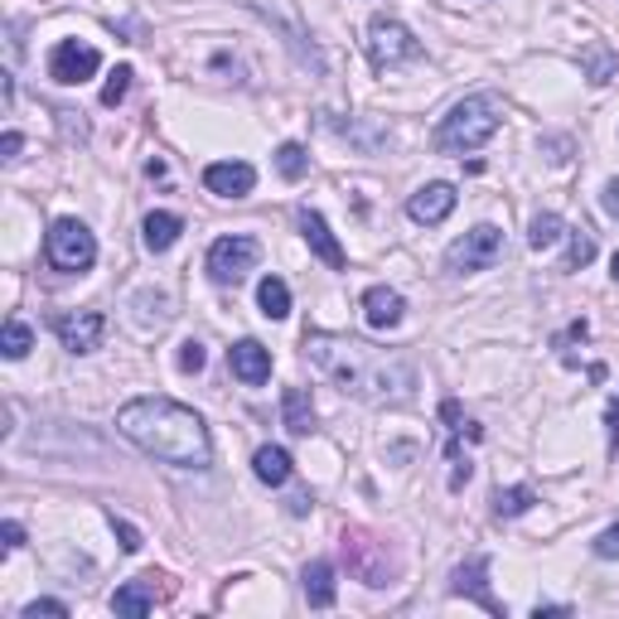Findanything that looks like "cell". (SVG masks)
Segmentation results:
<instances>
[{
    "label": "cell",
    "mask_w": 619,
    "mask_h": 619,
    "mask_svg": "<svg viewBox=\"0 0 619 619\" xmlns=\"http://www.w3.org/2000/svg\"><path fill=\"white\" fill-rule=\"evenodd\" d=\"M300 586H306V600H310V610H334V600H339L334 562H324V556H314V562L306 566V576H300Z\"/></svg>",
    "instance_id": "cell-18"
},
{
    "label": "cell",
    "mask_w": 619,
    "mask_h": 619,
    "mask_svg": "<svg viewBox=\"0 0 619 619\" xmlns=\"http://www.w3.org/2000/svg\"><path fill=\"white\" fill-rule=\"evenodd\" d=\"M402 314H407V300H402V290H393V286H373L368 296H363V320H368V330H397L402 324Z\"/></svg>",
    "instance_id": "cell-16"
},
{
    "label": "cell",
    "mask_w": 619,
    "mask_h": 619,
    "mask_svg": "<svg viewBox=\"0 0 619 619\" xmlns=\"http://www.w3.org/2000/svg\"><path fill=\"white\" fill-rule=\"evenodd\" d=\"M131 78H136V73H131L126 64H121V68L112 73V78H107V88H102V107H117L121 97L131 92Z\"/></svg>",
    "instance_id": "cell-28"
},
{
    "label": "cell",
    "mask_w": 619,
    "mask_h": 619,
    "mask_svg": "<svg viewBox=\"0 0 619 619\" xmlns=\"http://www.w3.org/2000/svg\"><path fill=\"white\" fill-rule=\"evenodd\" d=\"M169 576H161V572H145V576H136V581H126V586H117V596H112V610L117 615H126V619H141V615H151L155 605H161L165 596H169Z\"/></svg>",
    "instance_id": "cell-10"
},
{
    "label": "cell",
    "mask_w": 619,
    "mask_h": 619,
    "mask_svg": "<svg viewBox=\"0 0 619 619\" xmlns=\"http://www.w3.org/2000/svg\"><path fill=\"white\" fill-rule=\"evenodd\" d=\"M344 562H349V572H354L363 586H387V581H393V556H387L383 542L368 538L363 528L344 532Z\"/></svg>",
    "instance_id": "cell-7"
},
{
    "label": "cell",
    "mask_w": 619,
    "mask_h": 619,
    "mask_svg": "<svg viewBox=\"0 0 619 619\" xmlns=\"http://www.w3.org/2000/svg\"><path fill=\"white\" fill-rule=\"evenodd\" d=\"M306 354L334 387L373 407H397L417 397V363L397 349H378L354 334H306Z\"/></svg>",
    "instance_id": "cell-1"
},
{
    "label": "cell",
    "mask_w": 619,
    "mask_h": 619,
    "mask_svg": "<svg viewBox=\"0 0 619 619\" xmlns=\"http://www.w3.org/2000/svg\"><path fill=\"white\" fill-rule=\"evenodd\" d=\"M532 499H538V494H532L528 484H518V489H499V494H494V513H499V518H518V513H528V508H532Z\"/></svg>",
    "instance_id": "cell-25"
},
{
    "label": "cell",
    "mask_w": 619,
    "mask_h": 619,
    "mask_svg": "<svg viewBox=\"0 0 619 619\" xmlns=\"http://www.w3.org/2000/svg\"><path fill=\"white\" fill-rule=\"evenodd\" d=\"M300 233H306V242H310V252L320 257L324 266H334V272H344L349 266V257H344V247L334 242V233H330V223H324L320 213H310V209H300Z\"/></svg>",
    "instance_id": "cell-17"
},
{
    "label": "cell",
    "mask_w": 619,
    "mask_h": 619,
    "mask_svg": "<svg viewBox=\"0 0 619 619\" xmlns=\"http://www.w3.org/2000/svg\"><path fill=\"white\" fill-rule=\"evenodd\" d=\"M117 431L131 445H141L145 455L165 460L175 469H209L213 441L203 417L185 402H169V397H136L117 411Z\"/></svg>",
    "instance_id": "cell-2"
},
{
    "label": "cell",
    "mask_w": 619,
    "mask_h": 619,
    "mask_svg": "<svg viewBox=\"0 0 619 619\" xmlns=\"http://www.w3.org/2000/svg\"><path fill=\"white\" fill-rule=\"evenodd\" d=\"M499 257H504V233L494 223H479V228H469L465 237L451 242L445 266H451L455 276H469V272H489Z\"/></svg>",
    "instance_id": "cell-6"
},
{
    "label": "cell",
    "mask_w": 619,
    "mask_h": 619,
    "mask_svg": "<svg viewBox=\"0 0 619 619\" xmlns=\"http://www.w3.org/2000/svg\"><path fill=\"white\" fill-rule=\"evenodd\" d=\"M112 528H117V538H121V552H141V532L126 523V518H117L112 513Z\"/></svg>",
    "instance_id": "cell-32"
},
{
    "label": "cell",
    "mask_w": 619,
    "mask_h": 619,
    "mask_svg": "<svg viewBox=\"0 0 619 619\" xmlns=\"http://www.w3.org/2000/svg\"><path fill=\"white\" fill-rule=\"evenodd\" d=\"M179 233H185V218L179 213H151L145 218V247L151 252H169L179 242Z\"/></svg>",
    "instance_id": "cell-20"
},
{
    "label": "cell",
    "mask_w": 619,
    "mask_h": 619,
    "mask_svg": "<svg viewBox=\"0 0 619 619\" xmlns=\"http://www.w3.org/2000/svg\"><path fill=\"white\" fill-rule=\"evenodd\" d=\"M421 54H427V48H421V40L407 30L402 20H393V15H373L368 20V58H373V68L417 64Z\"/></svg>",
    "instance_id": "cell-5"
},
{
    "label": "cell",
    "mask_w": 619,
    "mask_h": 619,
    "mask_svg": "<svg viewBox=\"0 0 619 619\" xmlns=\"http://www.w3.org/2000/svg\"><path fill=\"white\" fill-rule=\"evenodd\" d=\"M600 203H605V213H610V218H619V179H610V185H605Z\"/></svg>",
    "instance_id": "cell-34"
},
{
    "label": "cell",
    "mask_w": 619,
    "mask_h": 619,
    "mask_svg": "<svg viewBox=\"0 0 619 619\" xmlns=\"http://www.w3.org/2000/svg\"><path fill=\"white\" fill-rule=\"evenodd\" d=\"M276 169H281L290 185H296V179H306V175H310V155H306V145H300V141H286L281 151H276Z\"/></svg>",
    "instance_id": "cell-24"
},
{
    "label": "cell",
    "mask_w": 619,
    "mask_h": 619,
    "mask_svg": "<svg viewBox=\"0 0 619 619\" xmlns=\"http://www.w3.org/2000/svg\"><path fill=\"white\" fill-rule=\"evenodd\" d=\"M596 556H600V562H619V523L605 528L596 538Z\"/></svg>",
    "instance_id": "cell-31"
},
{
    "label": "cell",
    "mask_w": 619,
    "mask_h": 619,
    "mask_svg": "<svg viewBox=\"0 0 619 619\" xmlns=\"http://www.w3.org/2000/svg\"><path fill=\"white\" fill-rule=\"evenodd\" d=\"M97 68H102V54H97L92 44H78V40L54 44V54H48V78L64 82V88H73V82H88Z\"/></svg>",
    "instance_id": "cell-9"
},
{
    "label": "cell",
    "mask_w": 619,
    "mask_h": 619,
    "mask_svg": "<svg viewBox=\"0 0 619 619\" xmlns=\"http://www.w3.org/2000/svg\"><path fill=\"white\" fill-rule=\"evenodd\" d=\"M451 590H455V596H465V600H475L479 610H489V615H504V605L489 596V556H469L465 566H455V581H451Z\"/></svg>",
    "instance_id": "cell-13"
},
{
    "label": "cell",
    "mask_w": 619,
    "mask_h": 619,
    "mask_svg": "<svg viewBox=\"0 0 619 619\" xmlns=\"http://www.w3.org/2000/svg\"><path fill=\"white\" fill-rule=\"evenodd\" d=\"M455 203H460V194L455 185H421L417 194L407 199V213H411V223H445V218L455 213Z\"/></svg>",
    "instance_id": "cell-14"
},
{
    "label": "cell",
    "mask_w": 619,
    "mask_h": 619,
    "mask_svg": "<svg viewBox=\"0 0 619 619\" xmlns=\"http://www.w3.org/2000/svg\"><path fill=\"white\" fill-rule=\"evenodd\" d=\"M257 306L266 320H286L290 314V286L281 281V276H266V281L257 286Z\"/></svg>",
    "instance_id": "cell-22"
},
{
    "label": "cell",
    "mask_w": 619,
    "mask_h": 619,
    "mask_svg": "<svg viewBox=\"0 0 619 619\" xmlns=\"http://www.w3.org/2000/svg\"><path fill=\"white\" fill-rule=\"evenodd\" d=\"M610 266H615V281H619V252H615V262H610Z\"/></svg>",
    "instance_id": "cell-37"
},
{
    "label": "cell",
    "mask_w": 619,
    "mask_h": 619,
    "mask_svg": "<svg viewBox=\"0 0 619 619\" xmlns=\"http://www.w3.org/2000/svg\"><path fill=\"white\" fill-rule=\"evenodd\" d=\"M203 189L218 194V199H247L257 189V169L247 161H213L203 169Z\"/></svg>",
    "instance_id": "cell-12"
},
{
    "label": "cell",
    "mask_w": 619,
    "mask_h": 619,
    "mask_svg": "<svg viewBox=\"0 0 619 619\" xmlns=\"http://www.w3.org/2000/svg\"><path fill=\"white\" fill-rule=\"evenodd\" d=\"M494 131H499V102L489 92H479V97H465V102L451 107V117L435 126V145L451 155H465V151L489 145Z\"/></svg>",
    "instance_id": "cell-3"
},
{
    "label": "cell",
    "mask_w": 619,
    "mask_h": 619,
    "mask_svg": "<svg viewBox=\"0 0 619 619\" xmlns=\"http://www.w3.org/2000/svg\"><path fill=\"white\" fill-rule=\"evenodd\" d=\"M590 257H596V237L581 228V233H572V252H566L562 272H581V266H590Z\"/></svg>",
    "instance_id": "cell-27"
},
{
    "label": "cell",
    "mask_w": 619,
    "mask_h": 619,
    "mask_svg": "<svg viewBox=\"0 0 619 619\" xmlns=\"http://www.w3.org/2000/svg\"><path fill=\"white\" fill-rule=\"evenodd\" d=\"M615 407H619V397H615Z\"/></svg>",
    "instance_id": "cell-38"
},
{
    "label": "cell",
    "mask_w": 619,
    "mask_h": 619,
    "mask_svg": "<svg viewBox=\"0 0 619 619\" xmlns=\"http://www.w3.org/2000/svg\"><path fill=\"white\" fill-rule=\"evenodd\" d=\"M44 257L54 272H88V266L97 262V237L78 223V218H58L44 237Z\"/></svg>",
    "instance_id": "cell-4"
},
{
    "label": "cell",
    "mask_w": 619,
    "mask_h": 619,
    "mask_svg": "<svg viewBox=\"0 0 619 619\" xmlns=\"http://www.w3.org/2000/svg\"><path fill=\"white\" fill-rule=\"evenodd\" d=\"M203 368V344L199 339H185L179 344V373H199Z\"/></svg>",
    "instance_id": "cell-29"
},
{
    "label": "cell",
    "mask_w": 619,
    "mask_h": 619,
    "mask_svg": "<svg viewBox=\"0 0 619 619\" xmlns=\"http://www.w3.org/2000/svg\"><path fill=\"white\" fill-rule=\"evenodd\" d=\"M562 237H566V223H562L556 213H538V218H532V228H528L532 252H548V247H556Z\"/></svg>",
    "instance_id": "cell-23"
},
{
    "label": "cell",
    "mask_w": 619,
    "mask_h": 619,
    "mask_svg": "<svg viewBox=\"0 0 619 619\" xmlns=\"http://www.w3.org/2000/svg\"><path fill=\"white\" fill-rule=\"evenodd\" d=\"M0 538H5V552L24 548V528H20V523H5V528H0Z\"/></svg>",
    "instance_id": "cell-35"
},
{
    "label": "cell",
    "mask_w": 619,
    "mask_h": 619,
    "mask_svg": "<svg viewBox=\"0 0 619 619\" xmlns=\"http://www.w3.org/2000/svg\"><path fill=\"white\" fill-rule=\"evenodd\" d=\"M252 469H257V479H262V484L281 489V484L290 479V455L281 451V445H262V451L252 455Z\"/></svg>",
    "instance_id": "cell-21"
},
{
    "label": "cell",
    "mask_w": 619,
    "mask_h": 619,
    "mask_svg": "<svg viewBox=\"0 0 619 619\" xmlns=\"http://www.w3.org/2000/svg\"><path fill=\"white\" fill-rule=\"evenodd\" d=\"M228 368H233V378H242L247 387H262L272 378V349H262L257 339H237L233 349H228Z\"/></svg>",
    "instance_id": "cell-15"
},
{
    "label": "cell",
    "mask_w": 619,
    "mask_h": 619,
    "mask_svg": "<svg viewBox=\"0 0 619 619\" xmlns=\"http://www.w3.org/2000/svg\"><path fill=\"white\" fill-rule=\"evenodd\" d=\"M281 417H286V431H290V435H310V431H314V402H310L306 387H286Z\"/></svg>",
    "instance_id": "cell-19"
},
{
    "label": "cell",
    "mask_w": 619,
    "mask_h": 619,
    "mask_svg": "<svg viewBox=\"0 0 619 619\" xmlns=\"http://www.w3.org/2000/svg\"><path fill=\"white\" fill-rule=\"evenodd\" d=\"M40 615H58V619H64L68 605L64 600H34V605H24V619H40Z\"/></svg>",
    "instance_id": "cell-33"
},
{
    "label": "cell",
    "mask_w": 619,
    "mask_h": 619,
    "mask_svg": "<svg viewBox=\"0 0 619 619\" xmlns=\"http://www.w3.org/2000/svg\"><path fill=\"white\" fill-rule=\"evenodd\" d=\"M30 344H34V330L24 320H10L5 324V339H0V354L5 358H24L30 354Z\"/></svg>",
    "instance_id": "cell-26"
},
{
    "label": "cell",
    "mask_w": 619,
    "mask_h": 619,
    "mask_svg": "<svg viewBox=\"0 0 619 619\" xmlns=\"http://www.w3.org/2000/svg\"><path fill=\"white\" fill-rule=\"evenodd\" d=\"M54 334L68 354H92L107 334L102 310H73V314H54Z\"/></svg>",
    "instance_id": "cell-11"
},
{
    "label": "cell",
    "mask_w": 619,
    "mask_h": 619,
    "mask_svg": "<svg viewBox=\"0 0 619 619\" xmlns=\"http://www.w3.org/2000/svg\"><path fill=\"white\" fill-rule=\"evenodd\" d=\"M586 64H590V82H610V78H615V68H619L615 58L605 54V48H596V54H590Z\"/></svg>",
    "instance_id": "cell-30"
},
{
    "label": "cell",
    "mask_w": 619,
    "mask_h": 619,
    "mask_svg": "<svg viewBox=\"0 0 619 619\" xmlns=\"http://www.w3.org/2000/svg\"><path fill=\"white\" fill-rule=\"evenodd\" d=\"M0 151H5V161H15V155H20V131H5V141H0Z\"/></svg>",
    "instance_id": "cell-36"
},
{
    "label": "cell",
    "mask_w": 619,
    "mask_h": 619,
    "mask_svg": "<svg viewBox=\"0 0 619 619\" xmlns=\"http://www.w3.org/2000/svg\"><path fill=\"white\" fill-rule=\"evenodd\" d=\"M257 257H262V247H257V237H242V233H233V237H218L213 247H209V276L218 286H237L242 276L257 266Z\"/></svg>",
    "instance_id": "cell-8"
}]
</instances>
